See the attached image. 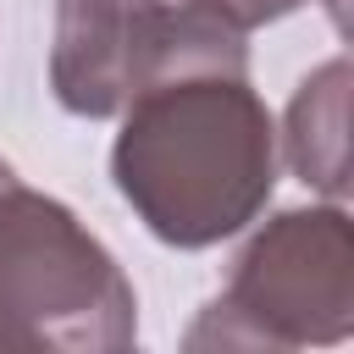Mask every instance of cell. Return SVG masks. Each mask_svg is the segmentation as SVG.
Wrapping results in <instances>:
<instances>
[{
	"label": "cell",
	"instance_id": "6da1fadb",
	"mask_svg": "<svg viewBox=\"0 0 354 354\" xmlns=\"http://www.w3.org/2000/svg\"><path fill=\"white\" fill-rule=\"evenodd\" d=\"M111 177L138 221L171 249L243 232L277 188V127L249 66H177L122 111Z\"/></svg>",
	"mask_w": 354,
	"mask_h": 354
},
{
	"label": "cell",
	"instance_id": "7a4b0ae2",
	"mask_svg": "<svg viewBox=\"0 0 354 354\" xmlns=\"http://www.w3.org/2000/svg\"><path fill=\"white\" fill-rule=\"evenodd\" d=\"M138 299L116 254L0 160V348H127Z\"/></svg>",
	"mask_w": 354,
	"mask_h": 354
},
{
	"label": "cell",
	"instance_id": "3957f363",
	"mask_svg": "<svg viewBox=\"0 0 354 354\" xmlns=\"http://www.w3.org/2000/svg\"><path fill=\"white\" fill-rule=\"evenodd\" d=\"M354 332V227L337 205L271 216L205 304L188 348H310Z\"/></svg>",
	"mask_w": 354,
	"mask_h": 354
},
{
	"label": "cell",
	"instance_id": "277c9868",
	"mask_svg": "<svg viewBox=\"0 0 354 354\" xmlns=\"http://www.w3.org/2000/svg\"><path fill=\"white\" fill-rule=\"evenodd\" d=\"M177 66H249V28L216 0H61L50 88L72 116H116Z\"/></svg>",
	"mask_w": 354,
	"mask_h": 354
},
{
	"label": "cell",
	"instance_id": "5b68a950",
	"mask_svg": "<svg viewBox=\"0 0 354 354\" xmlns=\"http://www.w3.org/2000/svg\"><path fill=\"white\" fill-rule=\"evenodd\" d=\"M343 122H348V61H326L321 72H310L288 105V133H282V149H288V166L321 188V194H343L348 183V138H343Z\"/></svg>",
	"mask_w": 354,
	"mask_h": 354
},
{
	"label": "cell",
	"instance_id": "8992f818",
	"mask_svg": "<svg viewBox=\"0 0 354 354\" xmlns=\"http://www.w3.org/2000/svg\"><path fill=\"white\" fill-rule=\"evenodd\" d=\"M326 6V17H332V28H348V0H321Z\"/></svg>",
	"mask_w": 354,
	"mask_h": 354
}]
</instances>
